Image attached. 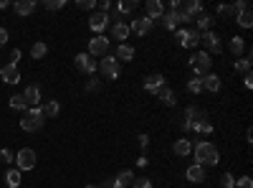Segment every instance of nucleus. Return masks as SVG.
Segmentation results:
<instances>
[{
  "instance_id": "nucleus-1",
  "label": "nucleus",
  "mask_w": 253,
  "mask_h": 188,
  "mask_svg": "<svg viewBox=\"0 0 253 188\" xmlns=\"http://www.w3.org/2000/svg\"><path fill=\"white\" fill-rule=\"evenodd\" d=\"M193 153H195V163L198 166H218L220 163V153H218V147H215L213 143L208 140H202V143H195L193 145Z\"/></svg>"
},
{
  "instance_id": "nucleus-2",
  "label": "nucleus",
  "mask_w": 253,
  "mask_h": 188,
  "mask_svg": "<svg viewBox=\"0 0 253 188\" xmlns=\"http://www.w3.org/2000/svg\"><path fill=\"white\" fill-rule=\"evenodd\" d=\"M46 125V115H43V107H28L23 112V120H20V127L25 132H38Z\"/></svg>"
},
{
  "instance_id": "nucleus-3",
  "label": "nucleus",
  "mask_w": 253,
  "mask_h": 188,
  "mask_svg": "<svg viewBox=\"0 0 253 188\" xmlns=\"http://www.w3.org/2000/svg\"><path fill=\"white\" fill-rule=\"evenodd\" d=\"M99 71H101V77H107V79H119V74H122V64L114 56H101L99 61Z\"/></svg>"
},
{
  "instance_id": "nucleus-4",
  "label": "nucleus",
  "mask_w": 253,
  "mask_h": 188,
  "mask_svg": "<svg viewBox=\"0 0 253 188\" xmlns=\"http://www.w3.org/2000/svg\"><path fill=\"white\" fill-rule=\"evenodd\" d=\"M190 66H193L195 77H205V74H210V66H213L210 54H205V51H198L195 56H190Z\"/></svg>"
},
{
  "instance_id": "nucleus-5",
  "label": "nucleus",
  "mask_w": 253,
  "mask_h": 188,
  "mask_svg": "<svg viewBox=\"0 0 253 188\" xmlns=\"http://www.w3.org/2000/svg\"><path fill=\"white\" fill-rule=\"evenodd\" d=\"M16 166H18V170H33L36 168V150L20 147L16 155Z\"/></svg>"
},
{
  "instance_id": "nucleus-6",
  "label": "nucleus",
  "mask_w": 253,
  "mask_h": 188,
  "mask_svg": "<svg viewBox=\"0 0 253 188\" xmlns=\"http://www.w3.org/2000/svg\"><path fill=\"white\" fill-rule=\"evenodd\" d=\"M107 51H109V39L107 36H94L91 41H89V56H107Z\"/></svg>"
},
{
  "instance_id": "nucleus-7",
  "label": "nucleus",
  "mask_w": 253,
  "mask_h": 188,
  "mask_svg": "<svg viewBox=\"0 0 253 188\" xmlns=\"http://www.w3.org/2000/svg\"><path fill=\"white\" fill-rule=\"evenodd\" d=\"M73 61H76V69L84 71V74H94L96 66H99V61H96L94 56H89V54H76Z\"/></svg>"
},
{
  "instance_id": "nucleus-8",
  "label": "nucleus",
  "mask_w": 253,
  "mask_h": 188,
  "mask_svg": "<svg viewBox=\"0 0 253 188\" xmlns=\"http://www.w3.org/2000/svg\"><path fill=\"white\" fill-rule=\"evenodd\" d=\"M200 43L205 46V54H220V39L213 31L200 33Z\"/></svg>"
},
{
  "instance_id": "nucleus-9",
  "label": "nucleus",
  "mask_w": 253,
  "mask_h": 188,
  "mask_svg": "<svg viewBox=\"0 0 253 188\" xmlns=\"http://www.w3.org/2000/svg\"><path fill=\"white\" fill-rule=\"evenodd\" d=\"M202 120H208V115L202 109H198L195 104L193 107H187L185 109V120H182V130H190V125H195V122H202Z\"/></svg>"
},
{
  "instance_id": "nucleus-10",
  "label": "nucleus",
  "mask_w": 253,
  "mask_h": 188,
  "mask_svg": "<svg viewBox=\"0 0 253 188\" xmlns=\"http://www.w3.org/2000/svg\"><path fill=\"white\" fill-rule=\"evenodd\" d=\"M152 31V21L147 16H137L132 23H129V33H137V36H147Z\"/></svg>"
},
{
  "instance_id": "nucleus-11",
  "label": "nucleus",
  "mask_w": 253,
  "mask_h": 188,
  "mask_svg": "<svg viewBox=\"0 0 253 188\" xmlns=\"http://www.w3.org/2000/svg\"><path fill=\"white\" fill-rule=\"evenodd\" d=\"M109 26V13H101V10H96V13L89 18V28H91L96 36H101V31H104Z\"/></svg>"
},
{
  "instance_id": "nucleus-12",
  "label": "nucleus",
  "mask_w": 253,
  "mask_h": 188,
  "mask_svg": "<svg viewBox=\"0 0 253 188\" xmlns=\"http://www.w3.org/2000/svg\"><path fill=\"white\" fill-rule=\"evenodd\" d=\"M0 79H3L5 84H18L20 82V71L16 64H5L3 69H0Z\"/></svg>"
},
{
  "instance_id": "nucleus-13",
  "label": "nucleus",
  "mask_w": 253,
  "mask_h": 188,
  "mask_svg": "<svg viewBox=\"0 0 253 188\" xmlns=\"http://www.w3.org/2000/svg\"><path fill=\"white\" fill-rule=\"evenodd\" d=\"M177 10H182L187 18L195 21V18L202 13V3H200V0H187V3H180V8H177Z\"/></svg>"
},
{
  "instance_id": "nucleus-14",
  "label": "nucleus",
  "mask_w": 253,
  "mask_h": 188,
  "mask_svg": "<svg viewBox=\"0 0 253 188\" xmlns=\"http://www.w3.org/2000/svg\"><path fill=\"white\" fill-rule=\"evenodd\" d=\"M162 86H164V77H162V74H149V77L145 79V92L157 94Z\"/></svg>"
},
{
  "instance_id": "nucleus-15",
  "label": "nucleus",
  "mask_w": 253,
  "mask_h": 188,
  "mask_svg": "<svg viewBox=\"0 0 253 188\" xmlns=\"http://www.w3.org/2000/svg\"><path fill=\"white\" fill-rule=\"evenodd\" d=\"M23 99H25V104H28V107H41V89H38L36 84H31L28 89L23 92Z\"/></svg>"
},
{
  "instance_id": "nucleus-16",
  "label": "nucleus",
  "mask_w": 253,
  "mask_h": 188,
  "mask_svg": "<svg viewBox=\"0 0 253 188\" xmlns=\"http://www.w3.org/2000/svg\"><path fill=\"white\" fill-rule=\"evenodd\" d=\"M185 175H187L190 183H205V168L198 166V163H193V166L185 170Z\"/></svg>"
},
{
  "instance_id": "nucleus-17",
  "label": "nucleus",
  "mask_w": 253,
  "mask_h": 188,
  "mask_svg": "<svg viewBox=\"0 0 253 188\" xmlns=\"http://www.w3.org/2000/svg\"><path fill=\"white\" fill-rule=\"evenodd\" d=\"M145 10H147V18L155 23V21H160L162 18V13H164V5L160 3V0H149V3L145 5Z\"/></svg>"
},
{
  "instance_id": "nucleus-18",
  "label": "nucleus",
  "mask_w": 253,
  "mask_h": 188,
  "mask_svg": "<svg viewBox=\"0 0 253 188\" xmlns=\"http://www.w3.org/2000/svg\"><path fill=\"white\" fill-rule=\"evenodd\" d=\"M13 10H16V16H31L36 10V0H16Z\"/></svg>"
},
{
  "instance_id": "nucleus-19",
  "label": "nucleus",
  "mask_w": 253,
  "mask_h": 188,
  "mask_svg": "<svg viewBox=\"0 0 253 188\" xmlns=\"http://www.w3.org/2000/svg\"><path fill=\"white\" fill-rule=\"evenodd\" d=\"M220 86H223V82H220V77H215V74H205L202 77V89L205 92H220Z\"/></svg>"
},
{
  "instance_id": "nucleus-20",
  "label": "nucleus",
  "mask_w": 253,
  "mask_h": 188,
  "mask_svg": "<svg viewBox=\"0 0 253 188\" xmlns=\"http://www.w3.org/2000/svg\"><path fill=\"white\" fill-rule=\"evenodd\" d=\"M172 150H175V155L185 158V155L193 153V143H190L187 137H180V140H175V143H172Z\"/></svg>"
},
{
  "instance_id": "nucleus-21",
  "label": "nucleus",
  "mask_w": 253,
  "mask_h": 188,
  "mask_svg": "<svg viewBox=\"0 0 253 188\" xmlns=\"http://www.w3.org/2000/svg\"><path fill=\"white\" fill-rule=\"evenodd\" d=\"M111 36H114L117 41H126V39H129V23L117 21V23L111 26Z\"/></svg>"
},
{
  "instance_id": "nucleus-22",
  "label": "nucleus",
  "mask_w": 253,
  "mask_h": 188,
  "mask_svg": "<svg viewBox=\"0 0 253 188\" xmlns=\"http://www.w3.org/2000/svg\"><path fill=\"white\" fill-rule=\"evenodd\" d=\"M137 10V0H122V3H117V8H114V16H129Z\"/></svg>"
},
{
  "instance_id": "nucleus-23",
  "label": "nucleus",
  "mask_w": 253,
  "mask_h": 188,
  "mask_svg": "<svg viewBox=\"0 0 253 188\" xmlns=\"http://www.w3.org/2000/svg\"><path fill=\"white\" fill-rule=\"evenodd\" d=\"M160 23H162L167 31H177V23H180V21H177V13H175V10H167V13H162Z\"/></svg>"
},
{
  "instance_id": "nucleus-24",
  "label": "nucleus",
  "mask_w": 253,
  "mask_h": 188,
  "mask_svg": "<svg viewBox=\"0 0 253 188\" xmlns=\"http://www.w3.org/2000/svg\"><path fill=\"white\" fill-rule=\"evenodd\" d=\"M157 97H160V102H164L167 107H175L177 104V97H175V92L170 89V86H162V89L157 92Z\"/></svg>"
},
{
  "instance_id": "nucleus-25",
  "label": "nucleus",
  "mask_w": 253,
  "mask_h": 188,
  "mask_svg": "<svg viewBox=\"0 0 253 188\" xmlns=\"http://www.w3.org/2000/svg\"><path fill=\"white\" fill-rule=\"evenodd\" d=\"M114 59H117V61H132L134 59V48L129 43H122L117 48V56H114Z\"/></svg>"
},
{
  "instance_id": "nucleus-26",
  "label": "nucleus",
  "mask_w": 253,
  "mask_h": 188,
  "mask_svg": "<svg viewBox=\"0 0 253 188\" xmlns=\"http://www.w3.org/2000/svg\"><path fill=\"white\" fill-rule=\"evenodd\" d=\"M235 23H238L240 28H251V26H253V16H251V8L240 10V13L235 16Z\"/></svg>"
},
{
  "instance_id": "nucleus-27",
  "label": "nucleus",
  "mask_w": 253,
  "mask_h": 188,
  "mask_svg": "<svg viewBox=\"0 0 253 188\" xmlns=\"http://www.w3.org/2000/svg\"><path fill=\"white\" fill-rule=\"evenodd\" d=\"M193 23H198V28H195L198 33H200V31H202V33H205V31L210 28V23H213V16H208V13H205V10H202V13H200V16H198V18H195Z\"/></svg>"
},
{
  "instance_id": "nucleus-28",
  "label": "nucleus",
  "mask_w": 253,
  "mask_h": 188,
  "mask_svg": "<svg viewBox=\"0 0 253 188\" xmlns=\"http://www.w3.org/2000/svg\"><path fill=\"white\" fill-rule=\"evenodd\" d=\"M233 69L240 71V74H251V54H246V56H240L238 61H233Z\"/></svg>"
},
{
  "instance_id": "nucleus-29",
  "label": "nucleus",
  "mask_w": 253,
  "mask_h": 188,
  "mask_svg": "<svg viewBox=\"0 0 253 188\" xmlns=\"http://www.w3.org/2000/svg\"><path fill=\"white\" fill-rule=\"evenodd\" d=\"M231 51H233V56H243V51H246V39H240V36H235V39H231Z\"/></svg>"
},
{
  "instance_id": "nucleus-30",
  "label": "nucleus",
  "mask_w": 253,
  "mask_h": 188,
  "mask_svg": "<svg viewBox=\"0 0 253 188\" xmlns=\"http://www.w3.org/2000/svg\"><path fill=\"white\" fill-rule=\"evenodd\" d=\"M43 107V115H46V120L48 117H56L58 112H61V104L56 102V99H51V102H46V104H41Z\"/></svg>"
},
{
  "instance_id": "nucleus-31",
  "label": "nucleus",
  "mask_w": 253,
  "mask_h": 188,
  "mask_svg": "<svg viewBox=\"0 0 253 188\" xmlns=\"http://www.w3.org/2000/svg\"><path fill=\"white\" fill-rule=\"evenodd\" d=\"M8 104H10V109H18V112H25V109H28V104H25L23 94H13V97L8 99Z\"/></svg>"
},
{
  "instance_id": "nucleus-32",
  "label": "nucleus",
  "mask_w": 253,
  "mask_h": 188,
  "mask_svg": "<svg viewBox=\"0 0 253 188\" xmlns=\"http://www.w3.org/2000/svg\"><path fill=\"white\" fill-rule=\"evenodd\" d=\"M46 54H48V46H46L43 41H36V43L31 46V56H33V59H43Z\"/></svg>"
},
{
  "instance_id": "nucleus-33",
  "label": "nucleus",
  "mask_w": 253,
  "mask_h": 188,
  "mask_svg": "<svg viewBox=\"0 0 253 188\" xmlns=\"http://www.w3.org/2000/svg\"><path fill=\"white\" fill-rule=\"evenodd\" d=\"M5 181H8V188H18L20 186V170L18 168H13L5 173Z\"/></svg>"
},
{
  "instance_id": "nucleus-34",
  "label": "nucleus",
  "mask_w": 253,
  "mask_h": 188,
  "mask_svg": "<svg viewBox=\"0 0 253 188\" xmlns=\"http://www.w3.org/2000/svg\"><path fill=\"white\" fill-rule=\"evenodd\" d=\"M190 130H193V132H200V135H210V132H213V125H210L208 120H202V122L190 125Z\"/></svg>"
},
{
  "instance_id": "nucleus-35",
  "label": "nucleus",
  "mask_w": 253,
  "mask_h": 188,
  "mask_svg": "<svg viewBox=\"0 0 253 188\" xmlns=\"http://www.w3.org/2000/svg\"><path fill=\"white\" fill-rule=\"evenodd\" d=\"M114 178H117V183L124 188V186H132V181H134V173H132V170H122V173H117V175H114Z\"/></svg>"
},
{
  "instance_id": "nucleus-36",
  "label": "nucleus",
  "mask_w": 253,
  "mask_h": 188,
  "mask_svg": "<svg viewBox=\"0 0 253 188\" xmlns=\"http://www.w3.org/2000/svg\"><path fill=\"white\" fill-rule=\"evenodd\" d=\"M187 92L190 94H200L202 92V77H193L187 82Z\"/></svg>"
},
{
  "instance_id": "nucleus-37",
  "label": "nucleus",
  "mask_w": 253,
  "mask_h": 188,
  "mask_svg": "<svg viewBox=\"0 0 253 188\" xmlns=\"http://www.w3.org/2000/svg\"><path fill=\"white\" fill-rule=\"evenodd\" d=\"M200 43V33L195 31V28H190L187 31V41H185V48H195Z\"/></svg>"
},
{
  "instance_id": "nucleus-38",
  "label": "nucleus",
  "mask_w": 253,
  "mask_h": 188,
  "mask_svg": "<svg viewBox=\"0 0 253 188\" xmlns=\"http://www.w3.org/2000/svg\"><path fill=\"white\" fill-rule=\"evenodd\" d=\"M246 8H248V3H246V0H238V3L228 5V16H238L240 10H246Z\"/></svg>"
},
{
  "instance_id": "nucleus-39",
  "label": "nucleus",
  "mask_w": 253,
  "mask_h": 188,
  "mask_svg": "<svg viewBox=\"0 0 253 188\" xmlns=\"http://www.w3.org/2000/svg\"><path fill=\"white\" fill-rule=\"evenodd\" d=\"M220 186H223V188H235L233 173H223V175H220Z\"/></svg>"
},
{
  "instance_id": "nucleus-40",
  "label": "nucleus",
  "mask_w": 253,
  "mask_h": 188,
  "mask_svg": "<svg viewBox=\"0 0 253 188\" xmlns=\"http://www.w3.org/2000/svg\"><path fill=\"white\" fill-rule=\"evenodd\" d=\"M48 10H61V8H66V0H46L43 3Z\"/></svg>"
},
{
  "instance_id": "nucleus-41",
  "label": "nucleus",
  "mask_w": 253,
  "mask_h": 188,
  "mask_svg": "<svg viewBox=\"0 0 253 188\" xmlns=\"http://www.w3.org/2000/svg\"><path fill=\"white\" fill-rule=\"evenodd\" d=\"M238 188H253V181H251V175H240V178L235 181Z\"/></svg>"
},
{
  "instance_id": "nucleus-42",
  "label": "nucleus",
  "mask_w": 253,
  "mask_h": 188,
  "mask_svg": "<svg viewBox=\"0 0 253 188\" xmlns=\"http://www.w3.org/2000/svg\"><path fill=\"white\" fill-rule=\"evenodd\" d=\"M132 188H152V181L149 178H134L132 181Z\"/></svg>"
},
{
  "instance_id": "nucleus-43",
  "label": "nucleus",
  "mask_w": 253,
  "mask_h": 188,
  "mask_svg": "<svg viewBox=\"0 0 253 188\" xmlns=\"http://www.w3.org/2000/svg\"><path fill=\"white\" fill-rule=\"evenodd\" d=\"M76 5H79L81 10H96V0H79Z\"/></svg>"
},
{
  "instance_id": "nucleus-44",
  "label": "nucleus",
  "mask_w": 253,
  "mask_h": 188,
  "mask_svg": "<svg viewBox=\"0 0 253 188\" xmlns=\"http://www.w3.org/2000/svg\"><path fill=\"white\" fill-rule=\"evenodd\" d=\"M175 39H177V43H180V46H185V41H187V28L175 31Z\"/></svg>"
},
{
  "instance_id": "nucleus-45",
  "label": "nucleus",
  "mask_w": 253,
  "mask_h": 188,
  "mask_svg": "<svg viewBox=\"0 0 253 188\" xmlns=\"http://www.w3.org/2000/svg\"><path fill=\"white\" fill-rule=\"evenodd\" d=\"M99 188H122V186L117 183V178H107L104 183H99Z\"/></svg>"
},
{
  "instance_id": "nucleus-46",
  "label": "nucleus",
  "mask_w": 253,
  "mask_h": 188,
  "mask_svg": "<svg viewBox=\"0 0 253 188\" xmlns=\"http://www.w3.org/2000/svg\"><path fill=\"white\" fill-rule=\"evenodd\" d=\"M84 89H86V92H99V82H96V79H89Z\"/></svg>"
},
{
  "instance_id": "nucleus-47",
  "label": "nucleus",
  "mask_w": 253,
  "mask_h": 188,
  "mask_svg": "<svg viewBox=\"0 0 253 188\" xmlns=\"http://www.w3.org/2000/svg\"><path fill=\"white\" fill-rule=\"evenodd\" d=\"M0 160H3V163H13L16 158H13V153H10V150H0Z\"/></svg>"
},
{
  "instance_id": "nucleus-48",
  "label": "nucleus",
  "mask_w": 253,
  "mask_h": 188,
  "mask_svg": "<svg viewBox=\"0 0 253 188\" xmlns=\"http://www.w3.org/2000/svg\"><path fill=\"white\" fill-rule=\"evenodd\" d=\"M10 64H18V59H20V48H13V51H10Z\"/></svg>"
},
{
  "instance_id": "nucleus-49",
  "label": "nucleus",
  "mask_w": 253,
  "mask_h": 188,
  "mask_svg": "<svg viewBox=\"0 0 253 188\" xmlns=\"http://www.w3.org/2000/svg\"><path fill=\"white\" fill-rule=\"evenodd\" d=\"M243 86H246V89H253V77H251V74L243 77Z\"/></svg>"
},
{
  "instance_id": "nucleus-50",
  "label": "nucleus",
  "mask_w": 253,
  "mask_h": 188,
  "mask_svg": "<svg viewBox=\"0 0 253 188\" xmlns=\"http://www.w3.org/2000/svg\"><path fill=\"white\" fill-rule=\"evenodd\" d=\"M5 43H8V31L0 28V46H5Z\"/></svg>"
},
{
  "instance_id": "nucleus-51",
  "label": "nucleus",
  "mask_w": 253,
  "mask_h": 188,
  "mask_svg": "<svg viewBox=\"0 0 253 188\" xmlns=\"http://www.w3.org/2000/svg\"><path fill=\"white\" fill-rule=\"evenodd\" d=\"M137 166H139V168H147V166H149V160L142 155V158H137Z\"/></svg>"
},
{
  "instance_id": "nucleus-52",
  "label": "nucleus",
  "mask_w": 253,
  "mask_h": 188,
  "mask_svg": "<svg viewBox=\"0 0 253 188\" xmlns=\"http://www.w3.org/2000/svg\"><path fill=\"white\" fill-rule=\"evenodd\" d=\"M139 145L147 147V145H149V135H139Z\"/></svg>"
},
{
  "instance_id": "nucleus-53",
  "label": "nucleus",
  "mask_w": 253,
  "mask_h": 188,
  "mask_svg": "<svg viewBox=\"0 0 253 188\" xmlns=\"http://www.w3.org/2000/svg\"><path fill=\"white\" fill-rule=\"evenodd\" d=\"M10 8V3H8V0H0V10H8Z\"/></svg>"
},
{
  "instance_id": "nucleus-54",
  "label": "nucleus",
  "mask_w": 253,
  "mask_h": 188,
  "mask_svg": "<svg viewBox=\"0 0 253 188\" xmlns=\"http://www.w3.org/2000/svg\"><path fill=\"white\" fill-rule=\"evenodd\" d=\"M86 188H99V186H96V183H89V186H86Z\"/></svg>"
}]
</instances>
